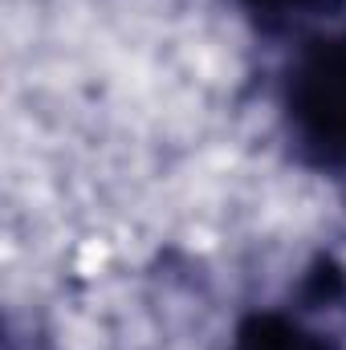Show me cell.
Masks as SVG:
<instances>
[{"mask_svg": "<svg viewBox=\"0 0 346 350\" xmlns=\"http://www.w3.org/2000/svg\"><path fill=\"white\" fill-rule=\"evenodd\" d=\"M245 21L257 29L261 37H310L322 25L338 21L346 12V0H237Z\"/></svg>", "mask_w": 346, "mask_h": 350, "instance_id": "3957f363", "label": "cell"}, {"mask_svg": "<svg viewBox=\"0 0 346 350\" xmlns=\"http://www.w3.org/2000/svg\"><path fill=\"white\" fill-rule=\"evenodd\" d=\"M281 122L306 167L346 179V29L297 41L281 78Z\"/></svg>", "mask_w": 346, "mask_h": 350, "instance_id": "6da1fadb", "label": "cell"}, {"mask_svg": "<svg viewBox=\"0 0 346 350\" xmlns=\"http://www.w3.org/2000/svg\"><path fill=\"white\" fill-rule=\"evenodd\" d=\"M228 350H343L330 334L306 326L285 310H253L237 322Z\"/></svg>", "mask_w": 346, "mask_h": 350, "instance_id": "7a4b0ae2", "label": "cell"}, {"mask_svg": "<svg viewBox=\"0 0 346 350\" xmlns=\"http://www.w3.org/2000/svg\"><path fill=\"white\" fill-rule=\"evenodd\" d=\"M4 350H53L49 347V338H41V334H21L16 326H8V342H4Z\"/></svg>", "mask_w": 346, "mask_h": 350, "instance_id": "5b68a950", "label": "cell"}, {"mask_svg": "<svg viewBox=\"0 0 346 350\" xmlns=\"http://www.w3.org/2000/svg\"><path fill=\"white\" fill-rule=\"evenodd\" d=\"M297 301H302V310H310V314L346 306V265H338L330 253L314 257V265L306 269V277H302V285H297Z\"/></svg>", "mask_w": 346, "mask_h": 350, "instance_id": "277c9868", "label": "cell"}]
</instances>
